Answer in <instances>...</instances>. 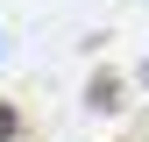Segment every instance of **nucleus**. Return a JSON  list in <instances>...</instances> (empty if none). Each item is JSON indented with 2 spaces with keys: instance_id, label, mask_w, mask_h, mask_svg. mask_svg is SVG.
I'll use <instances>...</instances> for the list:
<instances>
[{
  "instance_id": "f257e3e1",
  "label": "nucleus",
  "mask_w": 149,
  "mask_h": 142,
  "mask_svg": "<svg viewBox=\"0 0 149 142\" xmlns=\"http://www.w3.org/2000/svg\"><path fill=\"white\" fill-rule=\"evenodd\" d=\"M14 135H22V114H14V106L0 100V142H14Z\"/></svg>"
}]
</instances>
